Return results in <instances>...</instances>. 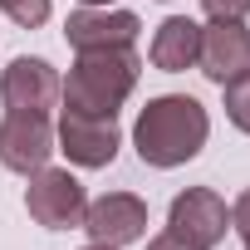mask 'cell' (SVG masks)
<instances>
[{"instance_id":"cell-16","label":"cell","mask_w":250,"mask_h":250,"mask_svg":"<svg viewBox=\"0 0 250 250\" xmlns=\"http://www.w3.org/2000/svg\"><path fill=\"white\" fill-rule=\"evenodd\" d=\"M147 250H196V245H187L182 235H172V230H167V235H152V240H147Z\"/></svg>"},{"instance_id":"cell-11","label":"cell","mask_w":250,"mask_h":250,"mask_svg":"<svg viewBox=\"0 0 250 250\" xmlns=\"http://www.w3.org/2000/svg\"><path fill=\"white\" fill-rule=\"evenodd\" d=\"M196 54H201V25H196V20L172 15V20L157 25V35H152V64H157L162 74H182V69H191Z\"/></svg>"},{"instance_id":"cell-9","label":"cell","mask_w":250,"mask_h":250,"mask_svg":"<svg viewBox=\"0 0 250 250\" xmlns=\"http://www.w3.org/2000/svg\"><path fill=\"white\" fill-rule=\"evenodd\" d=\"M201 74L211 83H230L235 74L250 69V30L240 20H211L201 30V54H196Z\"/></svg>"},{"instance_id":"cell-17","label":"cell","mask_w":250,"mask_h":250,"mask_svg":"<svg viewBox=\"0 0 250 250\" xmlns=\"http://www.w3.org/2000/svg\"><path fill=\"white\" fill-rule=\"evenodd\" d=\"M79 5H113V0H79Z\"/></svg>"},{"instance_id":"cell-4","label":"cell","mask_w":250,"mask_h":250,"mask_svg":"<svg viewBox=\"0 0 250 250\" xmlns=\"http://www.w3.org/2000/svg\"><path fill=\"white\" fill-rule=\"evenodd\" d=\"M49 152H54L49 113H5L0 118V167L35 177L40 167H49Z\"/></svg>"},{"instance_id":"cell-2","label":"cell","mask_w":250,"mask_h":250,"mask_svg":"<svg viewBox=\"0 0 250 250\" xmlns=\"http://www.w3.org/2000/svg\"><path fill=\"white\" fill-rule=\"evenodd\" d=\"M138 74H143V59L133 54V44H123V49H79L59 98H64L69 113L118 118L123 98L138 88Z\"/></svg>"},{"instance_id":"cell-12","label":"cell","mask_w":250,"mask_h":250,"mask_svg":"<svg viewBox=\"0 0 250 250\" xmlns=\"http://www.w3.org/2000/svg\"><path fill=\"white\" fill-rule=\"evenodd\" d=\"M221 88H226V118L235 123L240 133H250V69L235 74V79L221 83Z\"/></svg>"},{"instance_id":"cell-15","label":"cell","mask_w":250,"mask_h":250,"mask_svg":"<svg viewBox=\"0 0 250 250\" xmlns=\"http://www.w3.org/2000/svg\"><path fill=\"white\" fill-rule=\"evenodd\" d=\"M230 226L240 230V245L250 250V187H245V191L235 196V206H230Z\"/></svg>"},{"instance_id":"cell-6","label":"cell","mask_w":250,"mask_h":250,"mask_svg":"<svg viewBox=\"0 0 250 250\" xmlns=\"http://www.w3.org/2000/svg\"><path fill=\"white\" fill-rule=\"evenodd\" d=\"M59 93H64V83H59L49 59L20 54V59L5 64V74H0V103L10 113H49L59 103Z\"/></svg>"},{"instance_id":"cell-18","label":"cell","mask_w":250,"mask_h":250,"mask_svg":"<svg viewBox=\"0 0 250 250\" xmlns=\"http://www.w3.org/2000/svg\"><path fill=\"white\" fill-rule=\"evenodd\" d=\"M83 250H113V245H83Z\"/></svg>"},{"instance_id":"cell-1","label":"cell","mask_w":250,"mask_h":250,"mask_svg":"<svg viewBox=\"0 0 250 250\" xmlns=\"http://www.w3.org/2000/svg\"><path fill=\"white\" fill-rule=\"evenodd\" d=\"M206 133H211V118H206V108L191 93H162V98H152L138 113L133 143H138V157L147 167L167 172V167L191 162L206 147Z\"/></svg>"},{"instance_id":"cell-3","label":"cell","mask_w":250,"mask_h":250,"mask_svg":"<svg viewBox=\"0 0 250 250\" xmlns=\"http://www.w3.org/2000/svg\"><path fill=\"white\" fill-rule=\"evenodd\" d=\"M25 211H30L44 230H74V226H83L88 196H83V187H79L74 172H64V167H40V172L30 177Z\"/></svg>"},{"instance_id":"cell-8","label":"cell","mask_w":250,"mask_h":250,"mask_svg":"<svg viewBox=\"0 0 250 250\" xmlns=\"http://www.w3.org/2000/svg\"><path fill=\"white\" fill-rule=\"evenodd\" d=\"M59 152L74 162V167H108L118 157V123L113 118H88V113H69L64 108V123H59Z\"/></svg>"},{"instance_id":"cell-13","label":"cell","mask_w":250,"mask_h":250,"mask_svg":"<svg viewBox=\"0 0 250 250\" xmlns=\"http://www.w3.org/2000/svg\"><path fill=\"white\" fill-rule=\"evenodd\" d=\"M0 10H5L15 25H25V30H40L49 20V0H0Z\"/></svg>"},{"instance_id":"cell-5","label":"cell","mask_w":250,"mask_h":250,"mask_svg":"<svg viewBox=\"0 0 250 250\" xmlns=\"http://www.w3.org/2000/svg\"><path fill=\"white\" fill-rule=\"evenodd\" d=\"M167 230L182 235V240L196 245V250H211V245L226 240L230 211H226V201H221L211 187H187V191L172 201V211H167Z\"/></svg>"},{"instance_id":"cell-14","label":"cell","mask_w":250,"mask_h":250,"mask_svg":"<svg viewBox=\"0 0 250 250\" xmlns=\"http://www.w3.org/2000/svg\"><path fill=\"white\" fill-rule=\"evenodd\" d=\"M201 10L211 20H240V15H250V0H201Z\"/></svg>"},{"instance_id":"cell-7","label":"cell","mask_w":250,"mask_h":250,"mask_svg":"<svg viewBox=\"0 0 250 250\" xmlns=\"http://www.w3.org/2000/svg\"><path fill=\"white\" fill-rule=\"evenodd\" d=\"M83 230L93 235V245H133L147 235V206L133 191H108L83 211Z\"/></svg>"},{"instance_id":"cell-10","label":"cell","mask_w":250,"mask_h":250,"mask_svg":"<svg viewBox=\"0 0 250 250\" xmlns=\"http://www.w3.org/2000/svg\"><path fill=\"white\" fill-rule=\"evenodd\" d=\"M138 15H128V10H98V5H83V10H74L69 15V25H64V35H69V44L74 49H123V44H133L138 40Z\"/></svg>"}]
</instances>
